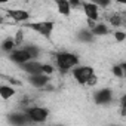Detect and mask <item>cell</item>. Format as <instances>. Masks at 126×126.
I'll return each instance as SVG.
<instances>
[{"instance_id":"cell-1","label":"cell","mask_w":126,"mask_h":126,"mask_svg":"<svg viewBox=\"0 0 126 126\" xmlns=\"http://www.w3.org/2000/svg\"><path fill=\"white\" fill-rule=\"evenodd\" d=\"M53 61H55V68L61 74H67L68 71H71L79 64V62H80V58L74 52L58 50V52L53 53Z\"/></svg>"},{"instance_id":"cell-2","label":"cell","mask_w":126,"mask_h":126,"mask_svg":"<svg viewBox=\"0 0 126 126\" xmlns=\"http://www.w3.org/2000/svg\"><path fill=\"white\" fill-rule=\"evenodd\" d=\"M24 27L37 33L39 36L45 37V39H50L53 34V28H55V22L53 21H27L24 22Z\"/></svg>"},{"instance_id":"cell-3","label":"cell","mask_w":126,"mask_h":126,"mask_svg":"<svg viewBox=\"0 0 126 126\" xmlns=\"http://www.w3.org/2000/svg\"><path fill=\"white\" fill-rule=\"evenodd\" d=\"M22 111L28 117L30 123H43L47 120V117L50 114L49 108L40 107V105H27V107H24Z\"/></svg>"},{"instance_id":"cell-4","label":"cell","mask_w":126,"mask_h":126,"mask_svg":"<svg viewBox=\"0 0 126 126\" xmlns=\"http://www.w3.org/2000/svg\"><path fill=\"white\" fill-rule=\"evenodd\" d=\"M71 73H73L74 80H76L79 85L86 86V83H88V80L91 79V76L95 74V70H94V67H89V65H79V64H77V65L71 70Z\"/></svg>"},{"instance_id":"cell-5","label":"cell","mask_w":126,"mask_h":126,"mask_svg":"<svg viewBox=\"0 0 126 126\" xmlns=\"http://www.w3.org/2000/svg\"><path fill=\"white\" fill-rule=\"evenodd\" d=\"M113 101V91L110 88H102L94 92V102L96 105H108Z\"/></svg>"},{"instance_id":"cell-6","label":"cell","mask_w":126,"mask_h":126,"mask_svg":"<svg viewBox=\"0 0 126 126\" xmlns=\"http://www.w3.org/2000/svg\"><path fill=\"white\" fill-rule=\"evenodd\" d=\"M8 56H9V59L12 61V62H15V64H24V62H27V61H30L31 59V56L28 55V52L25 50V47L22 46V47H15L14 50H11L9 53H8Z\"/></svg>"},{"instance_id":"cell-7","label":"cell","mask_w":126,"mask_h":126,"mask_svg":"<svg viewBox=\"0 0 126 126\" xmlns=\"http://www.w3.org/2000/svg\"><path fill=\"white\" fill-rule=\"evenodd\" d=\"M50 82V77L49 74H45V73H39V74H30L28 76V83L37 89H45Z\"/></svg>"},{"instance_id":"cell-8","label":"cell","mask_w":126,"mask_h":126,"mask_svg":"<svg viewBox=\"0 0 126 126\" xmlns=\"http://www.w3.org/2000/svg\"><path fill=\"white\" fill-rule=\"evenodd\" d=\"M42 65H43V62H39L37 59H30V61L24 62V64H19V68H21L24 73H27V74L30 76V74H39V73H43Z\"/></svg>"},{"instance_id":"cell-9","label":"cell","mask_w":126,"mask_h":126,"mask_svg":"<svg viewBox=\"0 0 126 126\" xmlns=\"http://www.w3.org/2000/svg\"><path fill=\"white\" fill-rule=\"evenodd\" d=\"M6 15L15 22H27L30 19V12L24 9H6Z\"/></svg>"},{"instance_id":"cell-10","label":"cell","mask_w":126,"mask_h":126,"mask_svg":"<svg viewBox=\"0 0 126 126\" xmlns=\"http://www.w3.org/2000/svg\"><path fill=\"white\" fill-rule=\"evenodd\" d=\"M82 9H83V12H85V15H86V18L88 19H94V21H96L98 18H99V14H98V6L96 5H94L92 2H83L82 3Z\"/></svg>"},{"instance_id":"cell-11","label":"cell","mask_w":126,"mask_h":126,"mask_svg":"<svg viewBox=\"0 0 126 126\" xmlns=\"http://www.w3.org/2000/svg\"><path fill=\"white\" fill-rule=\"evenodd\" d=\"M8 123L11 125H15V126H22V125H28L30 120L28 117L25 116V113H11L8 116Z\"/></svg>"},{"instance_id":"cell-12","label":"cell","mask_w":126,"mask_h":126,"mask_svg":"<svg viewBox=\"0 0 126 126\" xmlns=\"http://www.w3.org/2000/svg\"><path fill=\"white\" fill-rule=\"evenodd\" d=\"M55 2V5H56V9H58V12L61 14V15H64V16H70V14H71V6H70V3H68V0H53Z\"/></svg>"},{"instance_id":"cell-13","label":"cell","mask_w":126,"mask_h":126,"mask_svg":"<svg viewBox=\"0 0 126 126\" xmlns=\"http://www.w3.org/2000/svg\"><path fill=\"white\" fill-rule=\"evenodd\" d=\"M91 33L95 36V37H102V36H107L110 33V28L107 24H102V22H96L92 28H91Z\"/></svg>"},{"instance_id":"cell-14","label":"cell","mask_w":126,"mask_h":126,"mask_svg":"<svg viewBox=\"0 0 126 126\" xmlns=\"http://www.w3.org/2000/svg\"><path fill=\"white\" fill-rule=\"evenodd\" d=\"M77 39H79V42H82V43H92V42L95 40V36L91 33L89 28H83V30H80V31L77 33Z\"/></svg>"},{"instance_id":"cell-15","label":"cell","mask_w":126,"mask_h":126,"mask_svg":"<svg viewBox=\"0 0 126 126\" xmlns=\"http://www.w3.org/2000/svg\"><path fill=\"white\" fill-rule=\"evenodd\" d=\"M15 92H16V91H15L12 86H9V85H0V98L5 99V101L11 99V98L15 95Z\"/></svg>"},{"instance_id":"cell-16","label":"cell","mask_w":126,"mask_h":126,"mask_svg":"<svg viewBox=\"0 0 126 126\" xmlns=\"http://www.w3.org/2000/svg\"><path fill=\"white\" fill-rule=\"evenodd\" d=\"M15 47H16V45H15L14 37H6V39L2 40V43H0V49H2L3 52H6V53H9V52L14 50Z\"/></svg>"},{"instance_id":"cell-17","label":"cell","mask_w":126,"mask_h":126,"mask_svg":"<svg viewBox=\"0 0 126 126\" xmlns=\"http://www.w3.org/2000/svg\"><path fill=\"white\" fill-rule=\"evenodd\" d=\"M24 47L28 52V55L31 56V59H37L40 56V47L39 46H36V45H25Z\"/></svg>"},{"instance_id":"cell-18","label":"cell","mask_w":126,"mask_h":126,"mask_svg":"<svg viewBox=\"0 0 126 126\" xmlns=\"http://www.w3.org/2000/svg\"><path fill=\"white\" fill-rule=\"evenodd\" d=\"M125 68H126L125 62H122V64H116V65L111 67V73H113L116 77H123V76H125Z\"/></svg>"},{"instance_id":"cell-19","label":"cell","mask_w":126,"mask_h":126,"mask_svg":"<svg viewBox=\"0 0 126 126\" xmlns=\"http://www.w3.org/2000/svg\"><path fill=\"white\" fill-rule=\"evenodd\" d=\"M108 22H110L114 28H117V27L123 25V16H122V15H119V14H113V15L108 18Z\"/></svg>"},{"instance_id":"cell-20","label":"cell","mask_w":126,"mask_h":126,"mask_svg":"<svg viewBox=\"0 0 126 126\" xmlns=\"http://www.w3.org/2000/svg\"><path fill=\"white\" fill-rule=\"evenodd\" d=\"M89 2H92L98 8H108L111 5V0H89Z\"/></svg>"},{"instance_id":"cell-21","label":"cell","mask_w":126,"mask_h":126,"mask_svg":"<svg viewBox=\"0 0 126 126\" xmlns=\"http://www.w3.org/2000/svg\"><path fill=\"white\" fill-rule=\"evenodd\" d=\"M114 39L117 43H123L126 40V33L125 31H114Z\"/></svg>"},{"instance_id":"cell-22","label":"cell","mask_w":126,"mask_h":126,"mask_svg":"<svg viewBox=\"0 0 126 126\" xmlns=\"http://www.w3.org/2000/svg\"><path fill=\"white\" fill-rule=\"evenodd\" d=\"M68 3H70L71 9H79V8H82L83 0H68Z\"/></svg>"},{"instance_id":"cell-23","label":"cell","mask_w":126,"mask_h":126,"mask_svg":"<svg viewBox=\"0 0 126 126\" xmlns=\"http://www.w3.org/2000/svg\"><path fill=\"white\" fill-rule=\"evenodd\" d=\"M96 83H98V76H96V74H92V76H91V79L88 80L86 86H91V88H92V86H95Z\"/></svg>"},{"instance_id":"cell-24","label":"cell","mask_w":126,"mask_h":126,"mask_svg":"<svg viewBox=\"0 0 126 126\" xmlns=\"http://www.w3.org/2000/svg\"><path fill=\"white\" fill-rule=\"evenodd\" d=\"M14 40H15V45H16V46L21 45V43H22V31H18L16 36L14 37Z\"/></svg>"},{"instance_id":"cell-25","label":"cell","mask_w":126,"mask_h":126,"mask_svg":"<svg viewBox=\"0 0 126 126\" xmlns=\"http://www.w3.org/2000/svg\"><path fill=\"white\" fill-rule=\"evenodd\" d=\"M95 24H96V21H94V19H88V28H89V30H91Z\"/></svg>"},{"instance_id":"cell-26","label":"cell","mask_w":126,"mask_h":126,"mask_svg":"<svg viewBox=\"0 0 126 126\" xmlns=\"http://www.w3.org/2000/svg\"><path fill=\"white\" fill-rule=\"evenodd\" d=\"M111 2H116V3H120V5H125L126 0H111Z\"/></svg>"},{"instance_id":"cell-27","label":"cell","mask_w":126,"mask_h":126,"mask_svg":"<svg viewBox=\"0 0 126 126\" xmlns=\"http://www.w3.org/2000/svg\"><path fill=\"white\" fill-rule=\"evenodd\" d=\"M8 2H11V0H0V5H3V3H8Z\"/></svg>"}]
</instances>
